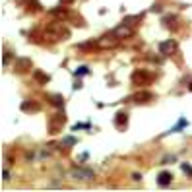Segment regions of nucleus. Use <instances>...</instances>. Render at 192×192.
I'll return each mask as SVG.
<instances>
[{
    "mask_svg": "<svg viewBox=\"0 0 192 192\" xmlns=\"http://www.w3.org/2000/svg\"><path fill=\"white\" fill-rule=\"evenodd\" d=\"M182 171H184V173H186V175H188V177H192V167H190V165H186V163H182Z\"/></svg>",
    "mask_w": 192,
    "mask_h": 192,
    "instance_id": "13",
    "label": "nucleus"
},
{
    "mask_svg": "<svg viewBox=\"0 0 192 192\" xmlns=\"http://www.w3.org/2000/svg\"><path fill=\"white\" fill-rule=\"evenodd\" d=\"M35 109H37V105H35V103H29V101L21 103V111H35Z\"/></svg>",
    "mask_w": 192,
    "mask_h": 192,
    "instance_id": "9",
    "label": "nucleus"
},
{
    "mask_svg": "<svg viewBox=\"0 0 192 192\" xmlns=\"http://www.w3.org/2000/svg\"><path fill=\"white\" fill-rule=\"evenodd\" d=\"M70 2H74V0H60V6H66V4H70Z\"/></svg>",
    "mask_w": 192,
    "mask_h": 192,
    "instance_id": "15",
    "label": "nucleus"
},
{
    "mask_svg": "<svg viewBox=\"0 0 192 192\" xmlns=\"http://www.w3.org/2000/svg\"><path fill=\"white\" fill-rule=\"evenodd\" d=\"M86 74H89V68H87V66H80V68L76 70V76H86Z\"/></svg>",
    "mask_w": 192,
    "mask_h": 192,
    "instance_id": "11",
    "label": "nucleus"
},
{
    "mask_svg": "<svg viewBox=\"0 0 192 192\" xmlns=\"http://www.w3.org/2000/svg\"><path fill=\"white\" fill-rule=\"evenodd\" d=\"M147 78H149V74H147V72H144V70H138V72H134V74H132V80H134L136 84L146 82Z\"/></svg>",
    "mask_w": 192,
    "mask_h": 192,
    "instance_id": "4",
    "label": "nucleus"
},
{
    "mask_svg": "<svg viewBox=\"0 0 192 192\" xmlns=\"http://www.w3.org/2000/svg\"><path fill=\"white\" fill-rule=\"evenodd\" d=\"M177 51V43L173 41V39H169V41H163L159 45V53L161 54H173Z\"/></svg>",
    "mask_w": 192,
    "mask_h": 192,
    "instance_id": "1",
    "label": "nucleus"
},
{
    "mask_svg": "<svg viewBox=\"0 0 192 192\" xmlns=\"http://www.w3.org/2000/svg\"><path fill=\"white\" fill-rule=\"evenodd\" d=\"M147 99H151V93H149V91H142V93L134 95V101H138V103H144V101H147Z\"/></svg>",
    "mask_w": 192,
    "mask_h": 192,
    "instance_id": "6",
    "label": "nucleus"
},
{
    "mask_svg": "<svg viewBox=\"0 0 192 192\" xmlns=\"http://www.w3.org/2000/svg\"><path fill=\"white\" fill-rule=\"evenodd\" d=\"M72 177L74 179H93V171L91 169H72Z\"/></svg>",
    "mask_w": 192,
    "mask_h": 192,
    "instance_id": "2",
    "label": "nucleus"
},
{
    "mask_svg": "<svg viewBox=\"0 0 192 192\" xmlns=\"http://www.w3.org/2000/svg\"><path fill=\"white\" fill-rule=\"evenodd\" d=\"M126 122H128V114L126 113H117L114 124H117V126H126Z\"/></svg>",
    "mask_w": 192,
    "mask_h": 192,
    "instance_id": "5",
    "label": "nucleus"
},
{
    "mask_svg": "<svg viewBox=\"0 0 192 192\" xmlns=\"http://www.w3.org/2000/svg\"><path fill=\"white\" fill-rule=\"evenodd\" d=\"M64 144H66V146H72V144H76V138H72V136H70V138L64 140Z\"/></svg>",
    "mask_w": 192,
    "mask_h": 192,
    "instance_id": "14",
    "label": "nucleus"
},
{
    "mask_svg": "<svg viewBox=\"0 0 192 192\" xmlns=\"http://www.w3.org/2000/svg\"><path fill=\"white\" fill-rule=\"evenodd\" d=\"M35 80H37V82H41V84H43V82L47 84V82H49L51 78H49V76H47V74H43V72H35Z\"/></svg>",
    "mask_w": 192,
    "mask_h": 192,
    "instance_id": "7",
    "label": "nucleus"
},
{
    "mask_svg": "<svg viewBox=\"0 0 192 192\" xmlns=\"http://www.w3.org/2000/svg\"><path fill=\"white\" fill-rule=\"evenodd\" d=\"M171 180H173V175H171V173H167V171L159 173V177H157V184H159V186H167Z\"/></svg>",
    "mask_w": 192,
    "mask_h": 192,
    "instance_id": "3",
    "label": "nucleus"
},
{
    "mask_svg": "<svg viewBox=\"0 0 192 192\" xmlns=\"http://www.w3.org/2000/svg\"><path fill=\"white\" fill-rule=\"evenodd\" d=\"M186 124H188L186 120H184V119H180V120H179V124H177V126L173 128V132H177V130H180V128H184V126H186Z\"/></svg>",
    "mask_w": 192,
    "mask_h": 192,
    "instance_id": "12",
    "label": "nucleus"
},
{
    "mask_svg": "<svg viewBox=\"0 0 192 192\" xmlns=\"http://www.w3.org/2000/svg\"><path fill=\"white\" fill-rule=\"evenodd\" d=\"M51 103H53V105H58V107H62V97L60 95H53V97H51Z\"/></svg>",
    "mask_w": 192,
    "mask_h": 192,
    "instance_id": "10",
    "label": "nucleus"
},
{
    "mask_svg": "<svg viewBox=\"0 0 192 192\" xmlns=\"http://www.w3.org/2000/svg\"><path fill=\"white\" fill-rule=\"evenodd\" d=\"M188 89H190V91H192V84H190V86H188Z\"/></svg>",
    "mask_w": 192,
    "mask_h": 192,
    "instance_id": "16",
    "label": "nucleus"
},
{
    "mask_svg": "<svg viewBox=\"0 0 192 192\" xmlns=\"http://www.w3.org/2000/svg\"><path fill=\"white\" fill-rule=\"evenodd\" d=\"M25 66H31V62L27 60V58H21V60H18V70H25Z\"/></svg>",
    "mask_w": 192,
    "mask_h": 192,
    "instance_id": "8",
    "label": "nucleus"
}]
</instances>
